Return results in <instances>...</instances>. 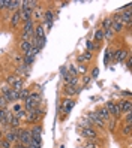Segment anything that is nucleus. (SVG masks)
<instances>
[{"instance_id":"1","label":"nucleus","mask_w":132,"mask_h":148,"mask_svg":"<svg viewBox=\"0 0 132 148\" xmlns=\"http://www.w3.org/2000/svg\"><path fill=\"white\" fill-rule=\"evenodd\" d=\"M38 100H39V97H38V94H36V93L30 94L29 97L26 99L24 109L27 111V112H30V111H33V109H36V108H38Z\"/></svg>"},{"instance_id":"2","label":"nucleus","mask_w":132,"mask_h":148,"mask_svg":"<svg viewBox=\"0 0 132 148\" xmlns=\"http://www.w3.org/2000/svg\"><path fill=\"white\" fill-rule=\"evenodd\" d=\"M105 108H107V111L110 112V115L114 117V118H119L122 115V112H120V108L116 102H107L105 103Z\"/></svg>"},{"instance_id":"3","label":"nucleus","mask_w":132,"mask_h":148,"mask_svg":"<svg viewBox=\"0 0 132 148\" xmlns=\"http://www.w3.org/2000/svg\"><path fill=\"white\" fill-rule=\"evenodd\" d=\"M32 141V133H30V130L29 129H21V132H20V136H18V142L24 147H27Z\"/></svg>"},{"instance_id":"4","label":"nucleus","mask_w":132,"mask_h":148,"mask_svg":"<svg viewBox=\"0 0 132 148\" xmlns=\"http://www.w3.org/2000/svg\"><path fill=\"white\" fill-rule=\"evenodd\" d=\"M20 132H21V129H11L9 132L6 133V141L8 142H11V144H15V142H18V136H20Z\"/></svg>"},{"instance_id":"5","label":"nucleus","mask_w":132,"mask_h":148,"mask_svg":"<svg viewBox=\"0 0 132 148\" xmlns=\"http://www.w3.org/2000/svg\"><path fill=\"white\" fill-rule=\"evenodd\" d=\"M129 54L126 53L125 49H117L116 53H113V57H114V60H116L117 63H123L126 60V57H128Z\"/></svg>"},{"instance_id":"6","label":"nucleus","mask_w":132,"mask_h":148,"mask_svg":"<svg viewBox=\"0 0 132 148\" xmlns=\"http://www.w3.org/2000/svg\"><path fill=\"white\" fill-rule=\"evenodd\" d=\"M87 117H89V121H90V123L98 124L99 127H105V121H102V120L98 117V114H95V112H90V114L87 115Z\"/></svg>"},{"instance_id":"7","label":"nucleus","mask_w":132,"mask_h":148,"mask_svg":"<svg viewBox=\"0 0 132 148\" xmlns=\"http://www.w3.org/2000/svg\"><path fill=\"white\" fill-rule=\"evenodd\" d=\"M39 115H41V111H39L38 108L33 109V111L27 112V121H29V123H36L38 118H39Z\"/></svg>"},{"instance_id":"8","label":"nucleus","mask_w":132,"mask_h":148,"mask_svg":"<svg viewBox=\"0 0 132 148\" xmlns=\"http://www.w3.org/2000/svg\"><path fill=\"white\" fill-rule=\"evenodd\" d=\"M41 132H42L41 126H35V127L30 130V133H32V141L41 142Z\"/></svg>"},{"instance_id":"9","label":"nucleus","mask_w":132,"mask_h":148,"mask_svg":"<svg viewBox=\"0 0 132 148\" xmlns=\"http://www.w3.org/2000/svg\"><path fill=\"white\" fill-rule=\"evenodd\" d=\"M119 105V108H120V112H129L131 111V108H132V103H131V100H122V102H119L117 103Z\"/></svg>"},{"instance_id":"10","label":"nucleus","mask_w":132,"mask_h":148,"mask_svg":"<svg viewBox=\"0 0 132 148\" xmlns=\"http://www.w3.org/2000/svg\"><path fill=\"white\" fill-rule=\"evenodd\" d=\"M35 38L39 39V40H45V42H47V38H45V30H44L42 25H38V27L35 29Z\"/></svg>"},{"instance_id":"11","label":"nucleus","mask_w":132,"mask_h":148,"mask_svg":"<svg viewBox=\"0 0 132 148\" xmlns=\"http://www.w3.org/2000/svg\"><path fill=\"white\" fill-rule=\"evenodd\" d=\"M81 135L87 139H95L96 138V132L92 127H87V129H81Z\"/></svg>"},{"instance_id":"12","label":"nucleus","mask_w":132,"mask_h":148,"mask_svg":"<svg viewBox=\"0 0 132 148\" xmlns=\"http://www.w3.org/2000/svg\"><path fill=\"white\" fill-rule=\"evenodd\" d=\"M74 105H75V102H74L72 99H65V100H63V111L66 112V114H69V112L72 111Z\"/></svg>"},{"instance_id":"13","label":"nucleus","mask_w":132,"mask_h":148,"mask_svg":"<svg viewBox=\"0 0 132 148\" xmlns=\"http://www.w3.org/2000/svg\"><path fill=\"white\" fill-rule=\"evenodd\" d=\"M20 49H21V53H23V54H27L29 51L32 49V43H30V40H21V42H20Z\"/></svg>"},{"instance_id":"14","label":"nucleus","mask_w":132,"mask_h":148,"mask_svg":"<svg viewBox=\"0 0 132 148\" xmlns=\"http://www.w3.org/2000/svg\"><path fill=\"white\" fill-rule=\"evenodd\" d=\"M98 117H99L102 121H108V120L111 118V115H110V112L107 111V108H101V109L98 111Z\"/></svg>"},{"instance_id":"15","label":"nucleus","mask_w":132,"mask_h":148,"mask_svg":"<svg viewBox=\"0 0 132 148\" xmlns=\"http://www.w3.org/2000/svg\"><path fill=\"white\" fill-rule=\"evenodd\" d=\"M113 21H114V20H113ZM123 27H125V24H123L122 21H119V20H117V21H114V23H113L111 30H113L114 33H119V32H122V30H123Z\"/></svg>"},{"instance_id":"16","label":"nucleus","mask_w":132,"mask_h":148,"mask_svg":"<svg viewBox=\"0 0 132 148\" xmlns=\"http://www.w3.org/2000/svg\"><path fill=\"white\" fill-rule=\"evenodd\" d=\"M32 30H33V23H32V20L26 21V23H24V29H23V34H30Z\"/></svg>"},{"instance_id":"17","label":"nucleus","mask_w":132,"mask_h":148,"mask_svg":"<svg viewBox=\"0 0 132 148\" xmlns=\"http://www.w3.org/2000/svg\"><path fill=\"white\" fill-rule=\"evenodd\" d=\"M44 21H45V24H53V20H54V15H53L51 11H45V14H44Z\"/></svg>"},{"instance_id":"18","label":"nucleus","mask_w":132,"mask_h":148,"mask_svg":"<svg viewBox=\"0 0 132 148\" xmlns=\"http://www.w3.org/2000/svg\"><path fill=\"white\" fill-rule=\"evenodd\" d=\"M20 12L17 11V12H14V15L11 16V25L12 27H17V25H18V23H20Z\"/></svg>"},{"instance_id":"19","label":"nucleus","mask_w":132,"mask_h":148,"mask_svg":"<svg viewBox=\"0 0 132 148\" xmlns=\"http://www.w3.org/2000/svg\"><path fill=\"white\" fill-rule=\"evenodd\" d=\"M65 93H66V96H74V94H77L78 93V90L75 88V85H65Z\"/></svg>"},{"instance_id":"20","label":"nucleus","mask_w":132,"mask_h":148,"mask_svg":"<svg viewBox=\"0 0 132 148\" xmlns=\"http://www.w3.org/2000/svg\"><path fill=\"white\" fill-rule=\"evenodd\" d=\"M14 100H18V91H15V90H9V96H8V103H11Z\"/></svg>"},{"instance_id":"21","label":"nucleus","mask_w":132,"mask_h":148,"mask_svg":"<svg viewBox=\"0 0 132 148\" xmlns=\"http://www.w3.org/2000/svg\"><path fill=\"white\" fill-rule=\"evenodd\" d=\"M113 18H105L104 21H102V30H108V29H111V25H113Z\"/></svg>"},{"instance_id":"22","label":"nucleus","mask_w":132,"mask_h":148,"mask_svg":"<svg viewBox=\"0 0 132 148\" xmlns=\"http://www.w3.org/2000/svg\"><path fill=\"white\" fill-rule=\"evenodd\" d=\"M20 6H21V2H18V0H14V2H9V5H8V9H11V11H17Z\"/></svg>"},{"instance_id":"23","label":"nucleus","mask_w":132,"mask_h":148,"mask_svg":"<svg viewBox=\"0 0 132 148\" xmlns=\"http://www.w3.org/2000/svg\"><path fill=\"white\" fill-rule=\"evenodd\" d=\"M29 96H30V93H29V90H26V88H23V90L18 91V99L20 100H26Z\"/></svg>"},{"instance_id":"24","label":"nucleus","mask_w":132,"mask_h":148,"mask_svg":"<svg viewBox=\"0 0 132 148\" xmlns=\"http://www.w3.org/2000/svg\"><path fill=\"white\" fill-rule=\"evenodd\" d=\"M9 126H11L12 129H18V127H20V120L17 118L15 115H12V120H11V123H9Z\"/></svg>"},{"instance_id":"25","label":"nucleus","mask_w":132,"mask_h":148,"mask_svg":"<svg viewBox=\"0 0 132 148\" xmlns=\"http://www.w3.org/2000/svg\"><path fill=\"white\" fill-rule=\"evenodd\" d=\"M101 39H104V30L102 29H98V30L95 32V40L99 42Z\"/></svg>"},{"instance_id":"26","label":"nucleus","mask_w":132,"mask_h":148,"mask_svg":"<svg viewBox=\"0 0 132 148\" xmlns=\"http://www.w3.org/2000/svg\"><path fill=\"white\" fill-rule=\"evenodd\" d=\"M14 115L18 118V120H20V118H24V117L27 118V111H26V109H20V111H17Z\"/></svg>"},{"instance_id":"27","label":"nucleus","mask_w":132,"mask_h":148,"mask_svg":"<svg viewBox=\"0 0 132 148\" xmlns=\"http://www.w3.org/2000/svg\"><path fill=\"white\" fill-rule=\"evenodd\" d=\"M12 90H15V91H20V90H23V79L20 78L18 81H17L14 85H12Z\"/></svg>"},{"instance_id":"28","label":"nucleus","mask_w":132,"mask_h":148,"mask_svg":"<svg viewBox=\"0 0 132 148\" xmlns=\"http://www.w3.org/2000/svg\"><path fill=\"white\" fill-rule=\"evenodd\" d=\"M113 34H114V32H113L111 29L104 30V39H105V40H110V39L113 38Z\"/></svg>"},{"instance_id":"29","label":"nucleus","mask_w":132,"mask_h":148,"mask_svg":"<svg viewBox=\"0 0 132 148\" xmlns=\"http://www.w3.org/2000/svg\"><path fill=\"white\" fill-rule=\"evenodd\" d=\"M131 129H132L131 124H125V127L122 129V133L125 135V136H129V135H131Z\"/></svg>"},{"instance_id":"30","label":"nucleus","mask_w":132,"mask_h":148,"mask_svg":"<svg viewBox=\"0 0 132 148\" xmlns=\"http://www.w3.org/2000/svg\"><path fill=\"white\" fill-rule=\"evenodd\" d=\"M11 142H8L6 139H0V148H11Z\"/></svg>"},{"instance_id":"31","label":"nucleus","mask_w":132,"mask_h":148,"mask_svg":"<svg viewBox=\"0 0 132 148\" xmlns=\"http://www.w3.org/2000/svg\"><path fill=\"white\" fill-rule=\"evenodd\" d=\"M9 87H5V88H2V94H0V96H3V97L6 99V102H8V96H9Z\"/></svg>"},{"instance_id":"32","label":"nucleus","mask_w":132,"mask_h":148,"mask_svg":"<svg viewBox=\"0 0 132 148\" xmlns=\"http://www.w3.org/2000/svg\"><path fill=\"white\" fill-rule=\"evenodd\" d=\"M108 58H113V51L110 48L105 51V63H108Z\"/></svg>"},{"instance_id":"33","label":"nucleus","mask_w":132,"mask_h":148,"mask_svg":"<svg viewBox=\"0 0 132 148\" xmlns=\"http://www.w3.org/2000/svg\"><path fill=\"white\" fill-rule=\"evenodd\" d=\"M5 117H6V109H0V123L5 124Z\"/></svg>"},{"instance_id":"34","label":"nucleus","mask_w":132,"mask_h":148,"mask_svg":"<svg viewBox=\"0 0 132 148\" xmlns=\"http://www.w3.org/2000/svg\"><path fill=\"white\" fill-rule=\"evenodd\" d=\"M90 124H92V123H90L89 120H86V118H83V120H81V127H83V129L90 127Z\"/></svg>"},{"instance_id":"35","label":"nucleus","mask_w":132,"mask_h":148,"mask_svg":"<svg viewBox=\"0 0 132 148\" xmlns=\"http://www.w3.org/2000/svg\"><path fill=\"white\" fill-rule=\"evenodd\" d=\"M33 16H35V18H42V12H41V9H39V8H38V9H35L33 11Z\"/></svg>"},{"instance_id":"36","label":"nucleus","mask_w":132,"mask_h":148,"mask_svg":"<svg viewBox=\"0 0 132 148\" xmlns=\"http://www.w3.org/2000/svg\"><path fill=\"white\" fill-rule=\"evenodd\" d=\"M18 79H20L18 76H9V78H8V82H9L11 85H14V84H15L17 81H18Z\"/></svg>"},{"instance_id":"37","label":"nucleus","mask_w":132,"mask_h":148,"mask_svg":"<svg viewBox=\"0 0 132 148\" xmlns=\"http://www.w3.org/2000/svg\"><path fill=\"white\" fill-rule=\"evenodd\" d=\"M83 58H84V62H89V60L92 58V53L90 51H86V53L83 54Z\"/></svg>"},{"instance_id":"38","label":"nucleus","mask_w":132,"mask_h":148,"mask_svg":"<svg viewBox=\"0 0 132 148\" xmlns=\"http://www.w3.org/2000/svg\"><path fill=\"white\" fill-rule=\"evenodd\" d=\"M6 99L3 97V96H0V109H5V106H6Z\"/></svg>"},{"instance_id":"39","label":"nucleus","mask_w":132,"mask_h":148,"mask_svg":"<svg viewBox=\"0 0 132 148\" xmlns=\"http://www.w3.org/2000/svg\"><path fill=\"white\" fill-rule=\"evenodd\" d=\"M8 5H9V0H2L0 2V9H6Z\"/></svg>"},{"instance_id":"40","label":"nucleus","mask_w":132,"mask_h":148,"mask_svg":"<svg viewBox=\"0 0 132 148\" xmlns=\"http://www.w3.org/2000/svg\"><path fill=\"white\" fill-rule=\"evenodd\" d=\"M84 148H99L98 144H95V142H86Z\"/></svg>"},{"instance_id":"41","label":"nucleus","mask_w":132,"mask_h":148,"mask_svg":"<svg viewBox=\"0 0 132 148\" xmlns=\"http://www.w3.org/2000/svg\"><path fill=\"white\" fill-rule=\"evenodd\" d=\"M131 121H132V112H126V124H131Z\"/></svg>"},{"instance_id":"42","label":"nucleus","mask_w":132,"mask_h":148,"mask_svg":"<svg viewBox=\"0 0 132 148\" xmlns=\"http://www.w3.org/2000/svg\"><path fill=\"white\" fill-rule=\"evenodd\" d=\"M98 75H99V69H98V67H95V69H93V72H92V78H98Z\"/></svg>"},{"instance_id":"43","label":"nucleus","mask_w":132,"mask_h":148,"mask_svg":"<svg viewBox=\"0 0 132 148\" xmlns=\"http://www.w3.org/2000/svg\"><path fill=\"white\" fill-rule=\"evenodd\" d=\"M92 49H93V42L87 40V51H90V53H92Z\"/></svg>"},{"instance_id":"44","label":"nucleus","mask_w":132,"mask_h":148,"mask_svg":"<svg viewBox=\"0 0 132 148\" xmlns=\"http://www.w3.org/2000/svg\"><path fill=\"white\" fill-rule=\"evenodd\" d=\"M60 73L63 75V78H65V76L68 75V72H66V67H62V69H60Z\"/></svg>"},{"instance_id":"45","label":"nucleus","mask_w":132,"mask_h":148,"mask_svg":"<svg viewBox=\"0 0 132 148\" xmlns=\"http://www.w3.org/2000/svg\"><path fill=\"white\" fill-rule=\"evenodd\" d=\"M89 81H90V76H86V78H84V84H87Z\"/></svg>"},{"instance_id":"46","label":"nucleus","mask_w":132,"mask_h":148,"mask_svg":"<svg viewBox=\"0 0 132 148\" xmlns=\"http://www.w3.org/2000/svg\"><path fill=\"white\" fill-rule=\"evenodd\" d=\"M78 62H80V63H83V62H84V58H83V56H80V57H78Z\"/></svg>"},{"instance_id":"47","label":"nucleus","mask_w":132,"mask_h":148,"mask_svg":"<svg viewBox=\"0 0 132 148\" xmlns=\"http://www.w3.org/2000/svg\"><path fill=\"white\" fill-rule=\"evenodd\" d=\"M80 72H86V67L84 66H80Z\"/></svg>"}]
</instances>
